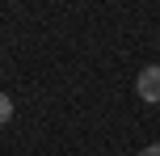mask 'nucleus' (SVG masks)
Wrapping results in <instances>:
<instances>
[{
	"label": "nucleus",
	"mask_w": 160,
	"mask_h": 156,
	"mask_svg": "<svg viewBox=\"0 0 160 156\" xmlns=\"http://www.w3.org/2000/svg\"><path fill=\"white\" fill-rule=\"evenodd\" d=\"M135 89H139V97H143V101H160V63H152V68L139 72Z\"/></svg>",
	"instance_id": "nucleus-1"
},
{
	"label": "nucleus",
	"mask_w": 160,
	"mask_h": 156,
	"mask_svg": "<svg viewBox=\"0 0 160 156\" xmlns=\"http://www.w3.org/2000/svg\"><path fill=\"white\" fill-rule=\"evenodd\" d=\"M8 118H13V97H4V93H0V127H4Z\"/></svg>",
	"instance_id": "nucleus-2"
},
{
	"label": "nucleus",
	"mask_w": 160,
	"mask_h": 156,
	"mask_svg": "<svg viewBox=\"0 0 160 156\" xmlns=\"http://www.w3.org/2000/svg\"><path fill=\"white\" fill-rule=\"evenodd\" d=\"M139 156H160V143H152V148H143Z\"/></svg>",
	"instance_id": "nucleus-3"
}]
</instances>
